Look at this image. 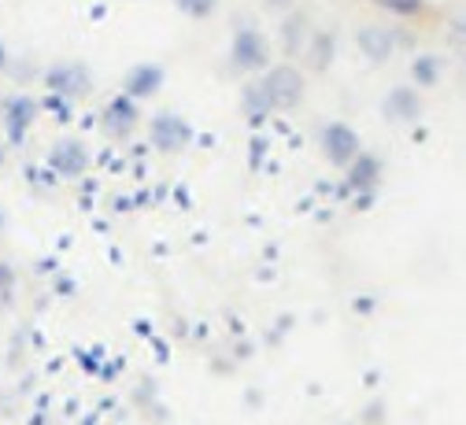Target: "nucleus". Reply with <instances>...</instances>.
Masks as SVG:
<instances>
[{
    "mask_svg": "<svg viewBox=\"0 0 466 425\" xmlns=\"http://www.w3.org/2000/svg\"><path fill=\"white\" fill-rule=\"evenodd\" d=\"M45 89L52 97H63V100H82L93 93V70L86 63H74V60H60L45 70Z\"/></svg>",
    "mask_w": 466,
    "mask_h": 425,
    "instance_id": "1",
    "label": "nucleus"
},
{
    "mask_svg": "<svg viewBox=\"0 0 466 425\" xmlns=\"http://www.w3.org/2000/svg\"><path fill=\"white\" fill-rule=\"evenodd\" d=\"M229 67L233 70H241V74H266L270 70V45H266V37L256 30V26H245L233 33V42H229Z\"/></svg>",
    "mask_w": 466,
    "mask_h": 425,
    "instance_id": "2",
    "label": "nucleus"
},
{
    "mask_svg": "<svg viewBox=\"0 0 466 425\" xmlns=\"http://www.w3.org/2000/svg\"><path fill=\"white\" fill-rule=\"evenodd\" d=\"M263 86H266V97L270 104H275V111H293L303 104V93H307V82L300 67L293 63H282V67H270L263 74Z\"/></svg>",
    "mask_w": 466,
    "mask_h": 425,
    "instance_id": "3",
    "label": "nucleus"
},
{
    "mask_svg": "<svg viewBox=\"0 0 466 425\" xmlns=\"http://www.w3.org/2000/svg\"><path fill=\"white\" fill-rule=\"evenodd\" d=\"M148 141L155 152H163V156H178V152H185L192 141V126L178 111H155L148 119Z\"/></svg>",
    "mask_w": 466,
    "mask_h": 425,
    "instance_id": "4",
    "label": "nucleus"
},
{
    "mask_svg": "<svg viewBox=\"0 0 466 425\" xmlns=\"http://www.w3.org/2000/svg\"><path fill=\"white\" fill-rule=\"evenodd\" d=\"M319 148H322V156L333 163V167H340V171H348L359 156H363V144H359V134L348 126V123H326L322 130H319Z\"/></svg>",
    "mask_w": 466,
    "mask_h": 425,
    "instance_id": "5",
    "label": "nucleus"
},
{
    "mask_svg": "<svg viewBox=\"0 0 466 425\" xmlns=\"http://www.w3.org/2000/svg\"><path fill=\"white\" fill-rule=\"evenodd\" d=\"M141 100H134L130 93H119V97H111L107 104H104V111H100V130L107 134V137H115V141H126L134 130H137V123H141V107H137Z\"/></svg>",
    "mask_w": 466,
    "mask_h": 425,
    "instance_id": "6",
    "label": "nucleus"
},
{
    "mask_svg": "<svg viewBox=\"0 0 466 425\" xmlns=\"http://www.w3.org/2000/svg\"><path fill=\"white\" fill-rule=\"evenodd\" d=\"M37 111H42V104H37L33 97H26V93H15V97H8L5 104H0V123H5V134H8L12 144L26 141L30 126L37 123Z\"/></svg>",
    "mask_w": 466,
    "mask_h": 425,
    "instance_id": "7",
    "label": "nucleus"
},
{
    "mask_svg": "<svg viewBox=\"0 0 466 425\" xmlns=\"http://www.w3.org/2000/svg\"><path fill=\"white\" fill-rule=\"evenodd\" d=\"M49 167H52L60 178H67V181L82 178V174L89 171V148L78 141V137H60V141L49 148Z\"/></svg>",
    "mask_w": 466,
    "mask_h": 425,
    "instance_id": "8",
    "label": "nucleus"
},
{
    "mask_svg": "<svg viewBox=\"0 0 466 425\" xmlns=\"http://www.w3.org/2000/svg\"><path fill=\"white\" fill-rule=\"evenodd\" d=\"M422 111H425V100L418 97V89H411V86L388 89V97H385V119H388V123L411 126V123L422 119Z\"/></svg>",
    "mask_w": 466,
    "mask_h": 425,
    "instance_id": "9",
    "label": "nucleus"
},
{
    "mask_svg": "<svg viewBox=\"0 0 466 425\" xmlns=\"http://www.w3.org/2000/svg\"><path fill=\"white\" fill-rule=\"evenodd\" d=\"M167 86V70L160 63H134L126 70V82H123V93H130L134 100H148Z\"/></svg>",
    "mask_w": 466,
    "mask_h": 425,
    "instance_id": "10",
    "label": "nucleus"
},
{
    "mask_svg": "<svg viewBox=\"0 0 466 425\" xmlns=\"http://www.w3.org/2000/svg\"><path fill=\"white\" fill-rule=\"evenodd\" d=\"M356 42H359V52L374 67H381V63H388V56H393V49H396V33L393 30H381V26H363Z\"/></svg>",
    "mask_w": 466,
    "mask_h": 425,
    "instance_id": "11",
    "label": "nucleus"
},
{
    "mask_svg": "<svg viewBox=\"0 0 466 425\" xmlns=\"http://www.w3.org/2000/svg\"><path fill=\"white\" fill-rule=\"evenodd\" d=\"M333 52H337V37L330 30H315V33H311V42H307V63H311V70H319V74L330 70Z\"/></svg>",
    "mask_w": 466,
    "mask_h": 425,
    "instance_id": "12",
    "label": "nucleus"
},
{
    "mask_svg": "<svg viewBox=\"0 0 466 425\" xmlns=\"http://www.w3.org/2000/svg\"><path fill=\"white\" fill-rule=\"evenodd\" d=\"M344 178H348V185H352V189L374 192V189H377V178H381V163H377L374 156H367V152H363V156H359L352 167L344 171Z\"/></svg>",
    "mask_w": 466,
    "mask_h": 425,
    "instance_id": "13",
    "label": "nucleus"
},
{
    "mask_svg": "<svg viewBox=\"0 0 466 425\" xmlns=\"http://www.w3.org/2000/svg\"><path fill=\"white\" fill-rule=\"evenodd\" d=\"M241 97H245V100H241V104H245V115H248L252 123H263V115H266V111H275V104H270V97H266L263 79H259V82H248Z\"/></svg>",
    "mask_w": 466,
    "mask_h": 425,
    "instance_id": "14",
    "label": "nucleus"
},
{
    "mask_svg": "<svg viewBox=\"0 0 466 425\" xmlns=\"http://www.w3.org/2000/svg\"><path fill=\"white\" fill-rule=\"evenodd\" d=\"M303 37H311V33H307V19H303L300 12H293V15L282 23V49H285L289 56H296V52L303 49Z\"/></svg>",
    "mask_w": 466,
    "mask_h": 425,
    "instance_id": "15",
    "label": "nucleus"
},
{
    "mask_svg": "<svg viewBox=\"0 0 466 425\" xmlns=\"http://www.w3.org/2000/svg\"><path fill=\"white\" fill-rule=\"evenodd\" d=\"M411 79L418 89H433L441 82V60L437 56H418L411 67Z\"/></svg>",
    "mask_w": 466,
    "mask_h": 425,
    "instance_id": "16",
    "label": "nucleus"
},
{
    "mask_svg": "<svg viewBox=\"0 0 466 425\" xmlns=\"http://www.w3.org/2000/svg\"><path fill=\"white\" fill-rule=\"evenodd\" d=\"M174 8L185 19H211L219 12V0H174Z\"/></svg>",
    "mask_w": 466,
    "mask_h": 425,
    "instance_id": "17",
    "label": "nucleus"
},
{
    "mask_svg": "<svg viewBox=\"0 0 466 425\" xmlns=\"http://www.w3.org/2000/svg\"><path fill=\"white\" fill-rule=\"evenodd\" d=\"M381 8L396 12V15H418L422 12V0H381Z\"/></svg>",
    "mask_w": 466,
    "mask_h": 425,
    "instance_id": "18",
    "label": "nucleus"
},
{
    "mask_svg": "<svg viewBox=\"0 0 466 425\" xmlns=\"http://www.w3.org/2000/svg\"><path fill=\"white\" fill-rule=\"evenodd\" d=\"M15 285V270L8 263H0V292H8Z\"/></svg>",
    "mask_w": 466,
    "mask_h": 425,
    "instance_id": "19",
    "label": "nucleus"
},
{
    "mask_svg": "<svg viewBox=\"0 0 466 425\" xmlns=\"http://www.w3.org/2000/svg\"><path fill=\"white\" fill-rule=\"evenodd\" d=\"M8 60H12V56H8V45H5V42H0V74H5V70H8Z\"/></svg>",
    "mask_w": 466,
    "mask_h": 425,
    "instance_id": "20",
    "label": "nucleus"
},
{
    "mask_svg": "<svg viewBox=\"0 0 466 425\" xmlns=\"http://www.w3.org/2000/svg\"><path fill=\"white\" fill-rule=\"evenodd\" d=\"M0 167H5V141H0Z\"/></svg>",
    "mask_w": 466,
    "mask_h": 425,
    "instance_id": "21",
    "label": "nucleus"
},
{
    "mask_svg": "<svg viewBox=\"0 0 466 425\" xmlns=\"http://www.w3.org/2000/svg\"><path fill=\"white\" fill-rule=\"evenodd\" d=\"M0 229H5V215H0Z\"/></svg>",
    "mask_w": 466,
    "mask_h": 425,
    "instance_id": "22",
    "label": "nucleus"
}]
</instances>
